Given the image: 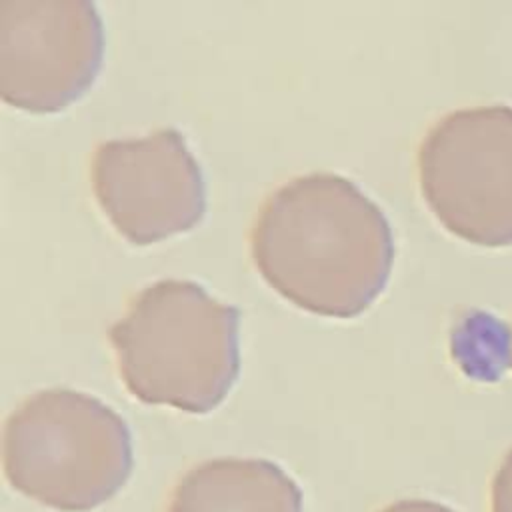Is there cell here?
<instances>
[{"instance_id": "cell-8", "label": "cell", "mask_w": 512, "mask_h": 512, "mask_svg": "<svg viewBox=\"0 0 512 512\" xmlns=\"http://www.w3.org/2000/svg\"><path fill=\"white\" fill-rule=\"evenodd\" d=\"M490 512H512V448L494 472L490 488Z\"/></svg>"}, {"instance_id": "cell-5", "label": "cell", "mask_w": 512, "mask_h": 512, "mask_svg": "<svg viewBox=\"0 0 512 512\" xmlns=\"http://www.w3.org/2000/svg\"><path fill=\"white\" fill-rule=\"evenodd\" d=\"M104 60V26L86 0L0 2V96L32 114L76 102Z\"/></svg>"}, {"instance_id": "cell-7", "label": "cell", "mask_w": 512, "mask_h": 512, "mask_svg": "<svg viewBox=\"0 0 512 512\" xmlns=\"http://www.w3.org/2000/svg\"><path fill=\"white\" fill-rule=\"evenodd\" d=\"M166 512H302V492L270 460L216 458L182 476Z\"/></svg>"}, {"instance_id": "cell-6", "label": "cell", "mask_w": 512, "mask_h": 512, "mask_svg": "<svg viewBox=\"0 0 512 512\" xmlns=\"http://www.w3.org/2000/svg\"><path fill=\"white\" fill-rule=\"evenodd\" d=\"M90 184L112 226L138 246L192 230L206 210L202 170L174 128L100 144Z\"/></svg>"}, {"instance_id": "cell-2", "label": "cell", "mask_w": 512, "mask_h": 512, "mask_svg": "<svg viewBox=\"0 0 512 512\" xmlns=\"http://www.w3.org/2000/svg\"><path fill=\"white\" fill-rule=\"evenodd\" d=\"M240 312L190 280L140 290L108 328L126 390L144 404L206 414L222 404L240 372Z\"/></svg>"}, {"instance_id": "cell-9", "label": "cell", "mask_w": 512, "mask_h": 512, "mask_svg": "<svg viewBox=\"0 0 512 512\" xmlns=\"http://www.w3.org/2000/svg\"><path fill=\"white\" fill-rule=\"evenodd\" d=\"M380 512H454L452 508L434 502V500H422V498H410V500H400L394 502Z\"/></svg>"}, {"instance_id": "cell-10", "label": "cell", "mask_w": 512, "mask_h": 512, "mask_svg": "<svg viewBox=\"0 0 512 512\" xmlns=\"http://www.w3.org/2000/svg\"><path fill=\"white\" fill-rule=\"evenodd\" d=\"M508 356H510V362H512V334H510V352H508Z\"/></svg>"}, {"instance_id": "cell-3", "label": "cell", "mask_w": 512, "mask_h": 512, "mask_svg": "<svg viewBox=\"0 0 512 512\" xmlns=\"http://www.w3.org/2000/svg\"><path fill=\"white\" fill-rule=\"evenodd\" d=\"M2 462L24 496L60 512H88L128 482L134 454L118 412L90 394L50 388L8 416Z\"/></svg>"}, {"instance_id": "cell-4", "label": "cell", "mask_w": 512, "mask_h": 512, "mask_svg": "<svg viewBox=\"0 0 512 512\" xmlns=\"http://www.w3.org/2000/svg\"><path fill=\"white\" fill-rule=\"evenodd\" d=\"M418 178L450 232L484 246L512 244V106L442 116L420 142Z\"/></svg>"}, {"instance_id": "cell-1", "label": "cell", "mask_w": 512, "mask_h": 512, "mask_svg": "<svg viewBox=\"0 0 512 512\" xmlns=\"http://www.w3.org/2000/svg\"><path fill=\"white\" fill-rule=\"evenodd\" d=\"M250 252L262 278L298 308L354 318L386 288L394 238L378 204L354 182L314 172L260 204Z\"/></svg>"}]
</instances>
